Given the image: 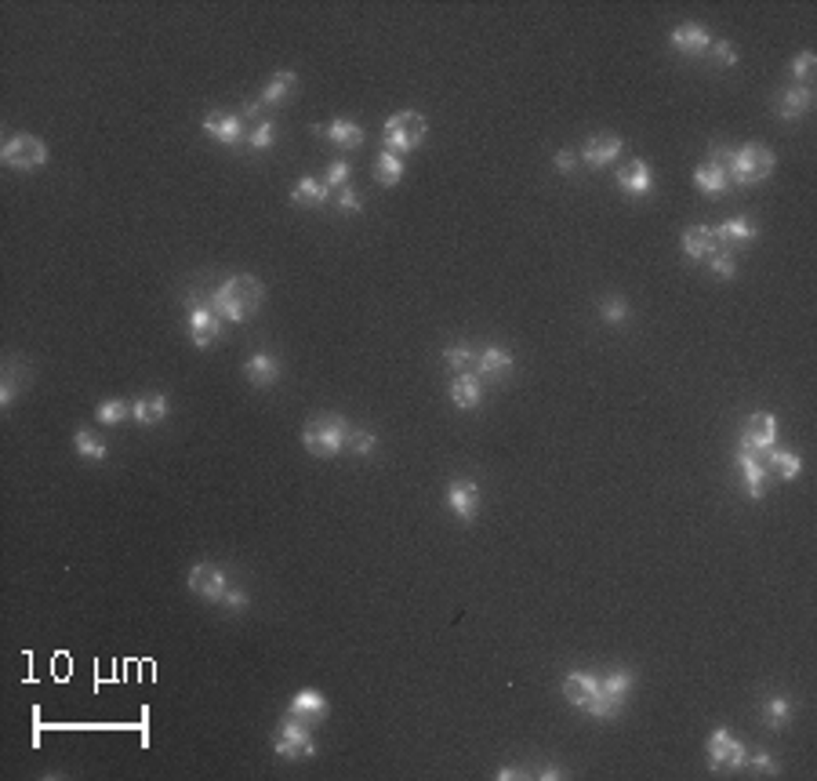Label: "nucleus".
<instances>
[{
	"label": "nucleus",
	"mask_w": 817,
	"mask_h": 781,
	"mask_svg": "<svg viewBox=\"0 0 817 781\" xmlns=\"http://www.w3.org/2000/svg\"><path fill=\"white\" fill-rule=\"evenodd\" d=\"M262 298H265V287H262L251 273H236V277H229L225 284H218V287L211 291L208 305H211V310H215L222 320L244 324V320H251V317L258 313Z\"/></svg>",
	"instance_id": "1"
},
{
	"label": "nucleus",
	"mask_w": 817,
	"mask_h": 781,
	"mask_svg": "<svg viewBox=\"0 0 817 781\" xmlns=\"http://www.w3.org/2000/svg\"><path fill=\"white\" fill-rule=\"evenodd\" d=\"M712 164H720L727 179L734 186H756L763 179L774 175V153L760 142H748L741 149H723V146H712Z\"/></svg>",
	"instance_id": "2"
},
{
	"label": "nucleus",
	"mask_w": 817,
	"mask_h": 781,
	"mask_svg": "<svg viewBox=\"0 0 817 781\" xmlns=\"http://www.w3.org/2000/svg\"><path fill=\"white\" fill-rule=\"evenodd\" d=\"M349 422L342 415H313L302 429V444L309 455L317 458H334L342 455V448L349 444Z\"/></svg>",
	"instance_id": "3"
},
{
	"label": "nucleus",
	"mask_w": 817,
	"mask_h": 781,
	"mask_svg": "<svg viewBox=\"0 0 817 781\" xmlns=\"http://www.w3.org/2000/svg\"><path fill=\"white\" fill-rule=\"evenodd\" d=\"M425 131H429V124H425L422 113L400 110V113H393V117L386 120L382 139H386L389 153H411V149H418V146L425 142Z\"/></svg>",
	"instance_id": "4"
},
{
	"label": "nucleus",
	"mask_w": 817,
	"mask_h": 781,
	"mask_svg": "<svg viewBox=\"0 0 817 781\" xmlns=\"http://www.w3.org/2000/svg\"><path fill=\"white\" fill-rule=\"evenodd\" d=\"M272 753H277L280 760H309L317 753V741H313V731L305 720H298L294 712H287V716L280 720L277 727V741H272Z\"/></svg>",
	"instance_id": "5"
},
{
	"label": "nucleus",
	"mask_w": 817,
	"mask_h": 781,
	"mask_svg": "<svg viewBox=\"0 0 817 781\" xmlns=\"http://www.w3.org/2000/svg\"><path fill=\"white\" fill-rule=\"evenodd\" d=\"M0 160L15 172H37V167L48 164V146L33 134H11V139L0 146Z\"/></svg>",
	"instance_id": "6"
},
{
	"label": "nucleus",
	"mask_w": 817,
	"mask_h": 781,
	"mask_svg": "<svg viewBox=\"0 0 817 781\" xmlns=\"http://www.w3.org/2000/svg\"><path fill=\"white\" fill-rule=\"evenodd\" d=\"M708 767L712 770H723V767H730V770H737V767H744L748 763V753H744V745L727 731V727H716L708 734Z\"/></svg>",
	"instance_id": "7"
},
{
	"label": "nucleus",
	"mask_w": 817,
	"mask_h": 781,
	"mask_svg": "<svg viewBox=\"0 0 817 781\" xmlns=\"http://www.w3.org/2000/svg\"><path fill=\"white\" fill-rule=\"evenodd\" d=\"M734 462H737V469L744 472V491H748V498L760 502V498L767 494V465L760 462V451L748 444V440H741Z\"/></svg>",
	"instance_id": "8"
},
{
	"label": "nucleus",
	"mask_w": 817,
	"mask_h": 781,
	"mask_svg": "<svg viewBox=\"0 0 817 781\" xmlns=\"http://www.w3.org/2000/svg\"><path fill=\"white\" fill-rule=\"evenodd\" d=\"M225 589H229V582H225L222 567H215V563H196V567L189 570V593H193V596L208 600V603H222Z\"/></svg>",
	"instance_id": "9"
},
{
	"label": "nucleus",
	"mask_w": 817,
	"mask_h": 781,
	"mask_svg": "<svg viewBox=\"0 0 817 781\" xmlns=\"http://www.w3.org/2000/svg\"><path fill=\"white\" fill-rule=\"evenodd\" d=\"M189 331H193V346L208 349L222 334V317L211 310V305H189Z\"/></svg>",
	"instance_id": "10"
},
{
	"label": "nucleus",
	"mask_w": 817,
	"mask_h": 781,
	"mask_svg": "<svg viewBox=\"0 0 817 781\" xmlns=\"http://www.w3.org/2000/svg\"><path fill=\"white\" fill-rule=\"evenodd\" d=\"M447 505L462 524H472L476 513H480V487H476V480H451L447 484Z\"/></svg>",
	"instance_id": "11"
},
{
	"label": "nucleus",
	"mask_w": 817,
	"mask_h": 781,
	"mask_svg": "<svg viewBox=\"0 0 817 781\" xmlns=\"http://www.w3.org/2000/svg\"><path fill=\"white\" fill-rule=\"evenodd\" d=\"M203 131H208V139H215L222 146H241L248 139L244 120L236 113H208L203 117Z\"/></svg>",
	"instance_id": "12"
},
{
	"label": "nucleus",
	"mask_w": 817,
	"mask_h": 781,
	"mask_svg": "<svg viewBox=\"0 0 817 781\" xmlns=\"http://www.w3.org/2000/svg\"><path fill=\"white\" fill-rule=\"evenodd\" d=\"M618 186H622V193H629V196H646L654 189V172H651V164L646 160H629V164H622L618 167Z\"/></svg>",
	"instance_id": "13"
},
{
	"label": "nucleus",
	"mask_w": 817,
	"mask_h": 781,
	"mask_svg": "<svg viewBox=\"0 0 817 781\" xmlns=\"http://www.w3.org/2000/svg\"><path fill=\"white\" fill-rule=\"evenodd\" d=\"M313 131L320 139L334 142L338 149H356L363 146V127L356 120H331V124H313Z\"/></svg>",
	"instance_id": "14"
},
{
	"label": "nucleus",
	"mask_w": 817,
	"mask_h": 781,
	"mask_svg": "<svg viewBox=\"0 0 817 781\" xmlns=\"http://www.w3.org/2000/svg\"><path fill=\"white\" fill-rule=\"evenodd\" d=\"M622 157V139L618 134H592V139L582 146V160L589 167H607Z\"/></svg>",
	"instance_id": "15"
},
{
	"label": "nucleus",
	"mask_w": 817,
	"mask_h": 781,
	"mask_svg": "<svg viewBox=\"0 0 817 781\" xmlns=\"http://www.w3.org/2000/svg\"><path fill=\"white\" fill-rule=\"evenodd\" d=\"M668 41H672V48H676L679 55H705V51H708V44H712L708 29H705V26H698V22H683V26H676Z\"/></svg>",
	"instance_id": "16"
},
{
	"label": "nucleus",
	"mask_w": 817,
	"mask_h": 781,
	"mask_svg": "<svg viewBox=\"0 0 817 781\" xmlns=\"http://www.w3.org/2000/svg\"><path fill=\"white\" fill-rule=\"evenodd\" d=\"M683 251H687V258H694V262H708L716 251H723V244L716 241V229H708V226H691L687 233H683Z\"/></svg>",
	"instance_id": "17"
},
{
	"label": "nucleus",
	"mask_w": 817,
	"mask_h": 781,
	"mask_svg": "<svg viewBox=\"0 0 817 781\" xmlns=\"http://www.w3.org/2000/svg\"><path fill=\"white\" fill-rule=\"evenodd\" d=\"M741 440H748V444H752L756 451L774 448V440H777V418H774L770 411H756V415H748Z\"/></svg>",
	"instance_id": "18"
},
{
	"label": "nucleus",
	"mask_w": 817,
	"mask_h": 781,
	"mask_svg": "<svg viewBox=\"0 0 817 781\" xmlns=\"http://www.w3.org/2000/svg\"><path fill=\"white\" fill-rule=\"evenodd\" d=\"M508 371H513V353L508 349H498V346H491V349H484V353H476V367H472V375L476 379H505Z\"/></svg>",
	"instance_id": "19"
},
{
	"label": "nucleus",
	"mask_w": 817,
	"mask_h": 781,
	"mask_svg": "<svg viewBox=\"0 0 817 781\" xmlns=\"http://www.w3.org/2000/svg\"><path fill=\"white\" fill-rule=\"evenodd\" d=\"M484 400V382L472 375V371H462V375L451 382V403L458 411H472V407H480Z\"/></svg>",
	"instance_id": "20"
},
{
	"label": "nucleus",
	"mask_w": 817,
	"mask_h": 781,
	"mask_svg": "<svg viewBox=\"0 0 817 781\" xmlns=\"http://www.w3.org/2000/svg\"><path fill=\"white\" fill-rule=\"evenodd\" d=\"M810 106H813V91H810L806 84H799V88L781 91V98H777V117H781V120H799V117L810 113Z\"/></svg>",
	"instance_id": "21"
},
{
	"label": "nucleus",
	"mask_w": 817,
	"mask_h": 781,
	"mask_svg": "<svg viewBox=\"0 0 817 781\" xmlns=\"http://www.w3.org/2000/svg\"><path fill=\"white\" fill-rule=\"evenodd\" d=\"M760 462L767 469H774L781 480H796L799 472H803V458L796 451H781V448H763L760 451Z\"/></svg>",
	"instance_id": "22"
},
{
	"label": "nucleus",
	"mask_w": 817,
	"mask_h": 781,
	"mask_svg": "<svg viewBox=\"0 0 817 781\" xmlns=\"http://www.w3.org/2000/svg\"><path fill=\"white\" fill-rule=\"evenodd\" d=\"M131 418L139 425H160L167 418V396L164 393H146L131 403Z\"/></svg>",
	"instance_id": "23"
},
{
	"label": "nucleus",
	"mask_w": 817,
	"mask_h": 781,
	"mask_svg": "<svg viewBox=\"0 0 817 781\" xmlns=\"http://www.w3.org/2000/svg\"><path fill=\"white\" fill-rule=\"evenodd\" d=\"M287 712H294L298 720H324L327 716V698L320 694V691H313V687H302L294 698H291V708Z\"/></svg>",
	"instance_id": "24"
},
{
	"label": "nucleus",
	"mask_w": 817,
	"mask_h": 781,
	"mask_svg": "<svg viewBox=\"0 0 817 781\" xmlns=\"http://www.w3.org/2000/svg\"><path fill=\"white\" fill-rule=\"evenodd\" d=\"M244 375H248L251 386L265 389V386H272V382L280 379V360L269 356V353H255V356L244 364Z\"/></svg>",
	"instance_id": "25"
},
{
	"label": "nucleus",
	"mask_w": 817,
	"mask_h": 781,
	"mask_svg": "<svg viewBox=\"0 0 817 781\" xmlns=\"http://www.w3.org/2000/svg\"><path fill=\"white\" fill-rule=\"evenodd\" d=\"M596 691H599V680H596L592 672H567V676H563V694H567V701L577 705V708H585V701H589Z\"/></svg>",
	"instance_id": "26"
},
{
	"label": "nucleus",
	"mask_w": 817,
	"mask_h": 781,
	"mask_svg": "<svg viewBox=\"0 0 817 781\" xmlns=\"http://www.w3.org/2000/svg\"><path fill=\"white\" fill-rule=\"evenodd\" d=\"M694 186L701 189V193H708V196H720V193H727V186H730V179H727V172L720 164H701V167H694Z\"/></svg>",
	"instance_id": "27"
},
{
	"label": "nucleus",
	"mask_w": 817,
	"mask_h": 781,
	"mask_svg": "<svg viewBox=\"0 0 817 781\" xmlns=\"http://www.w3.org/2000/svg\"><path fill=\"white\" fill-rule=\"evenodd\" d=\"M760 716H763V724L770 731H785L792 724V701L789 698H770V701H763Z\"/></svg>",
	"instance_id": "28"
},
{
	"label": "nucleus",
	"mask_w": 817,
	"mask_h": 781,
	"mask_svg": "<svg viewBox=\"0 0 817 781\" xmlns=\"http://www.w3.org/2000/svg\"><path fill=\"white\" fill-rule=\"evenodd\" d=\"M327 196H331L327 182H320V179H313V175L298 179V186L291 189V203H327Z\"/></svg>",
	"instance_id": "29"
},
{
	"label": "nucleus",
	"mask_w": 817,
	"mask_h": 781,
	"mask_svg": "<svg viewBox=\"0 0 817 781\" xmlns=\"http://www.w3.org/2000/svg\"><path fill=\"white\" fill-rule=\"evenodd\" d=\"M403 179V160L400 153H389L382 149L378 160H374V182H382V186H396Z\"/></svg>",
	"instance_id": "30"
},
{
	"label": "nucleus",
	"mask_w": 817,
	"mask_h": 781,
	"mask_svg": "<svg viewBox=\"0 0 817 781\" xmlns=\"http://www.w3.org/2000/svg\"><path fill=\"white\" fill-rule=\"evenodd\" d=\"M298 88V77L291 73V70H280L277 77H272L269 84H265V91H262V102H265V106H280V102L291 95Z\"/></svg>",
	"instance_id": "31"
},
{
	"label": "nucleus",
	"mask_w": 817,
	"mask_h": 781,
	"mask_svg": "<svg viewBox=\"0 0 817 781\" xmlns=\"http://www.w3.org/2000/svg\"><path fill=\"white\" fill-rule=\"evenodd\" d=\"M73 448H77V455H80L84 462H102V458L110 455V451H106V440H98L91 429H77Z\"/></svg>",
	"instance_id": "32"
},
{
	"label": "nucleus",
	"mask_w": 817,
	"mask_h": 781,
	"mask_svg": "<svg viewBox=\"0 0 817 781\" xmlns=\"http://www.w3.org/2000/svg\"><path fill=\"white\" fill-rule=\"evenodd\" d=\"M756 236H760V229L752 226V222H744V218H727L720 229H716V241L720 244H727V241H756Z\"/></svg>",
	"instance_id": "33"
},
{
	"label": "nucleus",
	"mask_w": 817,
	"mask_h": 781,
	"mask_svg": "<svg viewBox=\"0 0 817 781\" xmlns=\"http://www.w3.org/2000/svg\"><path fill=\"white\" fill-rule=\"evenodd\" d=\"M127 415H131V403H127V400H102L98 411H95V422H102V425H120Z\"/></svg>",
	"instance_id": "34"
},
{
	"label": "nucleus",
	"mask_w": 817,
	"mask_h": 781,
	"mask_svg": "<svg viewBox=\"0 0 817 781\" xmlns=\"http://www.w3.org/2000/svg\"><path fill=\"white\" fill-rule=\"evenodd\" d=\"M255 153H262V149H269L272 142H277V124L272 120H262V124H255L251 131H248V139H244Z\"/></svg>",
	"instance_id": "35"
},
{
	"label": "nucleus",
	"mask_w": 817,
	"mask_h": 781,
	"mask_svg": "<svg viewBox=\"0 0 817 781\" xmlns=\"http://www.w3.org/2000/svg\"><path fill=\"white\" fill-rule=\"evenodd\" d=\"M599 687L610 694V698H618V701H625V694L632 691V672H625V669H618V672H610V676H603L599 680Z\"/></svg>",
	"instance_id": "36"
},
{
	"label": "nucleus",
	"mask_w": 817,
	"mask_h": 781,
	"mask_svg": "<svg viewBox=\"0 0 817 781\" xmlns=\"http://www.w3.org/2000/svg\"><path fill=\"white\" fill-rule=\"evenodd\" d=\"M19 386H22L19 367H15V364H8V367H4V382H0V403L8 407V403L19 396Z\"/></svg>",
	"instance_id": "37"
},
{
	"label": "nucleus",
	"mask_w": 817,
	"mask_h": 781,
	"mask_svg": "<svg viewBox=\"0 0 817 781\" xmlns=\"http://www.w3.org/2000/svg\"><path fill=\"white\" fill-rule=\"evenodd\" d=\"M444 364L462 375V371H465L469 364H476V353H472L469 346H451V349H444Z\"/></svg>",
	"instance_id": "38"
},
{
	"label": "nucleus",
	"mask_w": 817,
	"mask_h": 781,
	"mask_svg": "<svg viewBox=\"0 0 817 781\" xmlns=\"http://www.w3.org/2000/svg\"><path fill=\"white\" fill-rule=\"evenodd\" d=\"M599 313H603L607 324H622L629 317V305H625V298H603L599 302Z\"/></svg>",
	"instance_id": "39"
},
{
	"label": "nucleus",
	"mask_w": 817,
	"mask_h": 781,
	"mask_svg": "<svg viewBox=\"0 0 817 781\" xmlns=\"http://www.w3.org/2000/svg\"><path fill=\"white\" fill-rule=\"evenodd\" d=\"M708 265H712V273H716L720 280H730V277L737 273V262H734L727 251H716V255L708 258Z\"/></svg>",
	"instance_id": "40"
},
{
	"label": "nucleus",
	"mask_w": 817,
	"mask_h": 781,
	"mask_svg": "<svg viewBox=\"0 0 817 781\" xmlns=\"http://www.w3.org/2000/svg\"><path fill=\"white\" fill-rule=\"evenodd\" d=\"M374 444H378V436H374L370 429H353V433H349V448H353L356 455H370Z\"/></svg>",
	"instance_id": "41"
},
{
	"label": "nucleus",
	"mask_w": 817,
	"mask_h": 781,
	"mask_svg": "<svg viewBox=\"0 0 817 781\" xmlns=\"http://www.w3.org/2000/svg\"><path fill=\"white\" fill-rule=\"evenodd\" d=\"M327 189H346V182H349V164L346 160H334L331 167H327Z\"/></svg>",
	"instance_id": "42"
},
{
	"label": "nucleus",
	"mask_w": 817,
	"mask_h": 781,
	"mask_svg": "<svg viewBox=\"0 0 817 781\" xmlns=\"http://www.w3.org/2000/svg\"><path fill=\"white\" fill-rule=\"evenodd\" d=\"M708 51H712V58H716L720 65H737V51H734L730 41H712Z\"/></svg>",
	"instance_id": "43"
},
{
	"label": "nucleus",
	"mask_w": 817,
	"mask_h": 781,
	"mask_svg": "<svg viewBox=\"0 0 817 781\" xmlns=\"http://www.w3.org/2000/svg\"><path fill=\"white\" fill-rule=\"evenodd\" d=\"M334 203H338V208H342L346 215H356V211L363 208V200H360V193H356V189H349V186H346V189H338Z\"/></svg>",
	"instance_id": "44"
},
{
	"label": "nucleus",
	"mask_w": 817,
	"mask_h": 781,
	"mask_svg": "<svg viewBox=\"0 0 817 781\" xmlns=\"http://www.w3.org/2000/svg\"><path fill=\"white\" fill-rule=\"evenodd\" d=\"M813 65H817L813 51H799V55H796V62H792V73H796L799 80H810V77H813Z\"/></svg>",
	"instance_id": "45"
},
{
	"label": "nucleus",
	"mask_w": 817,
	"mask_h": 781,
	"mask_svg": "<svg viewBox=\"0 0 817 781\" xmlns=\"http://www.w3.org/2000/svg\"><path fill=\"white\" fill-rule=\"evenodd\" d=\"M222 607H229V610H244V607H248V593H244V589H225Z\"/></svg>",
	"instance_id": "46"
},
{
	"label": "nucleus",
	"mask_w": 817,
	"mask_h": 781,
	"mask_svg": "<svg viewBox=\"0 0 817 781\" xmlns=\"http://www.w3.org/2000/svg\"><path fill=\"white\" fill-rule=\"evenodd\" d=\"M748 763H752L760 774H777V763H774V756H770V753H756Z\"/></svg>",
	"instance_id": "47"
},
{
	"label": "nucleus",
	"mask_w": 817,
	"mask_h": 781,
	"mask_svg": "<svg viewBox=\"0 0 817 781\" xmlns=\"http://www.w3.org/2000/svg\"><path fill=\"white\" fill-rule=\"evenodd\" d=\"M574 167H577V157H574L570 149H560V153H556V172L570 175V172H574Z\"/></svg>",
	"instance_id": "48"
},
{
	"label": "nucleus",
	"mask_w": 817,
	"mask_h": 781,
	"mask_svg": "<svg viewBox=\"0 0 817 781\" xmlns=\"http://www.w3.org/2000/svg\"><path fill=\"white\" fill-rule=\"evenodd\" d=\"M541 777L553 781V777H563V770H560V767H541Z\"/></svg>",
	"instance_id": "49"
},
{
	"label": "nucleus",
	"mask_w": 817,
	"mask_h": 781,
	"mask_svg": "<svg viewBox=\"0 0 817 781\" xmlns=\"http://www.w3.org/2000/svg\"><path fill=\"white\" fill-rule=\"evenodd\" d=\"M494 777H501V781H508V777H520V770H513V767H501Z\"/></svg>",
	"instance_id": "50"
}]
</instances>
